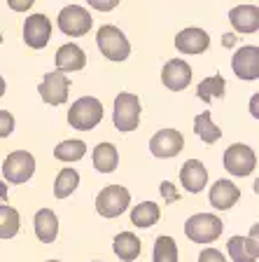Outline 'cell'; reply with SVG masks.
<instances>
[{
    "instance_id": "39",
    "label": "cell",
    "mask_w": 259,
    "mask_h": 262,
    "mask_svg": "<svg viewBox=\"0 0 259 262\" xmlns=\"http://www.w3.org/2000/svg\"><path fill=\"white\" fill-rule=\"evenodd\" d=\"M0 42H3V33H0Z\"/></svg>"
},
{
    "instance_id": "16",
    "label": "cell",
    "mask_w": 259,
    "mask_h": 262,
    "mask_svg": "<svg viewBox=\"0 0 259 262\" xmlns=\"http://www.w3.org/2000/svg\"><path fill=\"white\" fill-rule=\"evenodd\" d=\"M210 204L220 211H229L231 206H236V202L241 199V190L238 185H233L231 180L222 178V180H215L210 187V194H208Z\"/></svg>"
},
{
    "instance_id": "31",
    "label": "cell",
    "mask_w": 259,
    "mask_h": 262,
    "mask_svg": "<svg viewBox=\"0 0 259 262\" xmlns=\"http://www.w3.org/2000/svg\"><path fill=\"white\" fill-rule=\"evenodd\" d=\"M199 262H227L217 248H203L199 255Z\"/></svg>"
},
{
    "instance_id": "20",
    "label": "cell",
    "mask_w": 259,
    "mask_h": 262,
    "mask_svg": "<svg viewBox=\"0 0 259 262\" xmlns=\"http://www.w3.org/2000/svg\"><path fill=\"white\" fill-rule=\"evenodd\" d=\"M33 225H35V236L42 244H52L59 236V218H56V213L52 208H40L35 213Z\"/></svg>"
},
{
    "instance_id": "29",
    "label": "cell",
    "mask_w": 259,
    "mask_h": 262,
    "mask_svg": "<svg viewBox=\"0 0 259 262\" xmlns=\"http://www.w3.org/2000/svg\"><path fill=\"white\" fill-rule=\"evenodd\" d=\"M152 260L154 262H178V244H175V239H171V236H157Z\"/></svg>"
},
{
    "instance_id": "25",
    "label": "cell",
    "mask_w": 259,
    "mask_h": 262,
    "mask_svg": "<svg viewBox=\"0 0 259 262\" xmlns=\"http://www.w3.org/2000/svg\"><path fill=\"white\" fill-rule=\"evenodd\" d=\"M77 185H80V173L75 169H61L54 180V196L56 199H65V196H70L77 190Z\"/></svg>"
},
{
    "instance_id": "32",
    "label": "cell",
    "mask_w": 259,
    "mask_h": 262,
    "mask_svg": "<svg viewBox=\"0 0 259 262\" xmlns=\"http://www.w3.org/2000/svg\"><path fill=\"white\" fill-rule=\"evenodd\" d=\"M86 3H89L93 10H98V12H110V10H114V7L119 5V0H86Z\"/></svg>"
},
{
    "instance_id": "17",
    "label": "cell",
    "mask_w": 259,
    "mask_h": 262,
    "mask_svg": "<svg viewBox=\"0 0 259 262\" xmlns=\"http://www.w3.org/2000/svg\"><path fill=\"white\" fill-rule=\"evenodd\" d=\"M84 66H86V54L75 42L61 45L56 49V68H59V73L65 75V73H73V71H82Z\"/></svg>"
},
{
    "instance_id": "8",
    "label": "cell",
    "mask_w": 259,
    "mask_h": 262,
    "mask_svg": "<svg viewBox=\"0 0 259 262\" xmlns=\"http://www.w3.org/2000/svg\"><path fill=\"white\" fill-rule=\"evenodd\" d=\"M91 24L93 19L89 14V10H84L80 5H68L59 12V28L70 38H80V35L89 33Z\"/></svg>"
},
{
    "instance_id": "19",
    "label": "cell",
    "mask_w": 259,
    "mask_h": 262,
    "mask_svg": "<svg viewBox=\"0 0 259 262\" xmlns=\"http://www.w3.org/2000/svg\"><path fill=\"white\" fill-rule=\"evenodd\" d=\"M227 251L231 262H257L259 244L250 236H231L227 241Z\"/></svg>"
},
{
    "instance_id": "6",
    "label": "cell",
    "mask_w": 259,
    "mask_h": 262,
    "mask_svg": "<svg viewBox=\"0 0 259 262\" xmlns=\"http://www.w3.org/2000/svg\"><path fill=\"white\" fill-rule=\"evenodd\" d=\"M33 173H35V157L31 152H26V150L10 152L5 157V162H3V176L12 185H21V183L31 180Z\"/></svg>"
},
{
    "instance_id": "4",
    "label": "cell",
    "mask_w": 259,
    "mask_h": 262,
    "mask_svg": "<svg viewBox=\"0 0 259 262\" xmlns=\"http://www.w3.org/2000/svg\"><path fill=\"white\" fill-rule=\"evenodd\" d=\"M112 122L117 126V131H122V134H129L138 126V122H140V101H138L135 94L122 92L114 98Z\"/></svg>"
},
{
    "instance_id": "10",
    "label": "cell",
    "mask_w": 259,
    "mask_h": 262,
    "mask_svg": "<svg viewBox=\"0 0 259 262\" xmlns=\"http://www.w3.org/2000/svg\"><path fill=\"white\" fill-rule=\"evenodd\" d=\"M68 89H70V80H68L63 73L54 71V73H47V75H44V80L40 82V87H38V94L42 96L44 103L61 105V103H65V98H68Z\"/></svg>"
},
{
    "instance_id": "7",
    "label": "cell",
    "mask_w": 259,
    "mask_h": 262,
    "mask_svg": "<svg viewBox=\"0 0 259 262\" xmlns=\"http://www.w3.org/2000/svg\"><path fill=\"white\" fill-rule=\"evenodd\" d=\"M257 166V155L250 145H243V143H233L224 150V169L231 176H250Z\"/></svg>"
},
{
    "instance_id": "27",
    "label": "cell",
    "mask_w": 259,
    "mask_h": 262,
    "mask_svg": "<svg viewBox=\"0 0 259 262\" xmlns=\"http://www.w3.org/2000/svg\"><path fill=\"white\" fill-rule=\"evenodd\" d=\"M224 87H227L224 77H222V75H213V77H205V80L199 82L196 94H199L201 101H213V98L224 96Z\"/></svg>"
},
{
    "instance_id": "13",
    "label": "cell",
    "mask_w": 259,
    "mask_h": 262,
    "mask_svg": "<svg viewBox=\"0 0 259 262\" xmlns=\"http://www.w3.org/2000/svg\"><path fill=\"white\" fill-rule=\"evenodd\" d=\"M161 82L171 92H182V89H187L189 82H192V68H189V63L182 59H171L163 66Z\"/></svg>"
},
{
    "instance_id": "1",
    "label": "cell",
    "mask_w": 259,
    "mask_h": 262,
    "mask_svg": "<svg viewBox=\"0 0 259 262\" xmlns=\"http://www.w3.org/2000/svg\"><path fill=\"white\" fill-rule=\"evenodd\" d=\"M103 120V103L93 96H82L68 110V124L77 131H91Z\"/></svg>"
},
{
    "instance_id": "33",
    "label": "cell",
    "mask_w": 259,
    "mask_h": 262,
    "mask_svg": "<svg viewBox=\"0 0 259 262\" xmlns=\"http://www.w3.org/2000/svg\"><path fill=\"white\" fill-rule=\"evenodd\" d=\"M161 194H163V199H166V202H178V199H180L178 190H175L168 180H163V183H161Z\"/></svg>"
},
{
    "instance_id": "30",
    "label": "cell",
    "mask_w": 259,
    "mask_h": 262,
    "mask_svg": "<svg viewBox=\"0 0 259 262\" xmlns=\"http://www.w3.org/2000/svg\"><path fill=\"white\" fill-rule=\"evenodd\" d=\"M14 131V117L7 110H0V138H7Z\"/></svg>"
},
{
    "instance_id": "26",
    "label": "cell",
    "mask_w": 259,
    "mask_h": 262,
    "mask_svg": "<svg viewBox=\"0 0 259 262\" xmlns=\"http://www.w3.org/2000/svg\"><path fill=\"white\" fill-rule=\"evenodd\" d=\"M19 227H21V218L16 208L12 206H0V239H12V236L19 234Z\"/></svg>"
},
{
    "instance_id": "9",
    "label": "cell",
    "mask_w": 259,
    "mask_h": 262,
    "mask_svg": "<svg viewBox=\"0 0 259 262\" xmlns=\"http://www.w3.org/2000/svg\"><path fill=\"white\" fill-rule=\"evenodd\" d=\"M182 147H184V138L175 129H161L150 138V152L159 159L175 157V155L182 152Z\"/></svg>"
},
{
    "instance_id": "28",
    "label": "cell",
    "mask_w": 259,
    "mask_h": 262,
    "mask_svg": "<svg viewBox=\"0 0 259 262\" xmlns=\"http://www.w3.org/2000/svg\"><path fill=\"white\" fill-rule=\"evenodd\" d=\"M86 152V145L84 141H77V138H70V141H63L56 145L54 150V157L61 159V162H77L82 159Z\"/></svg>"
},
{
    "instance_id": "14",
    "label": "cell",
    "mask_w": 259,
    "mask_h": 262,
    "mask_svg": "<svg viewBox=\"0 0 259 262\" xmlns=\"http://www.w3.org/2000/svg\"><path fill=\"white\" fill-rule=\"evenodd\" d=\"M175 47L182 54H203L205 49L210 47V38L203 28H184L175 35Z\"/></svg>"
},
{
    "instance_id": "11",
    "label": "cell",
    "mask_w": 259,
    "mask_h": 262,
    "mask_svg": "<svg viewBox=\"0 0 259 262\" xmlns=\"http://www.w3.org/2000/svg\"><path fill=\"white\" fill-rule=\"evenodd\" d=\"M49 38H52V24L44 14H31L23 24V42L31 49H42L47 47Z\"/></svg>"
},
{
    "instance_id": "36",
    "label": "cell",
    "mask_w": 259,
    "mask_h": 262,
    "mask_svg": "<svg viewBox=\"0 0 259 262\" xmlns=\"http://www.w3.org/2000/svg\"><path fill=\"white\" fill-rule=\"evenodd\" d=\"M5 196H7V183L0 180V199H5Z\"/></svg>"
},
{
    "instance_id": "37",
    "label": "cell",
    "mask_w": 259,
    "mask_h": 262,
    "mask_svg": "<svg viewBox=\"0 0 259 262\" xmlns=\"http://www.w3.org/2000/svg\"><path fill=\"white\" fill-rule=\"evenodd\" d=\"M3 94H5V80L0 77V98H3Z\"/></svg>"
},
{
    "instance_id": "21",
    "label": "cell",
    "mask_w": 259,
    "mask_h": 262,
    "mask_svg": "<svg viewBox=\"0 0 259 262\" xmlns=\"http://www.w3.org/2000/svg\"><path fill=\"white\" fill-rule=\"evenodd\" d=\"M140 239L133 234V232H119L117 236H114L112 241V251L114 255L119 257V260H124V262H131L135 260V257L140 255Z\"/></svg>"
},
{
    "instance_id": "15",
    "label": "cell",
    "mask_w": 259,
    "mask_h": 262,
    "mask_svg": "<svg viewBox=\"0 0 259 262\" xmlns=\"http://www.w3.org/2000/svg\"><path fill=\"white\" fill-rule=\"evenodd\" d=\"M180 183H182V187L187 192H192V194L203 190L205 183H208V171H205L203 162H199V159H187V162L182 164V169H180Z\"/></svg>"
},
{
    "instance_id": "23",
    "label": "cell",
    "mask_w": 259,
    "mask_h": 262,
    "mask_svg": "<svg viewBox=\"0 0 259 262\" xmlns=\"http://www.w3.org/2000/svg\"><path fill=\"white\" fill-rule=\"evenodd\" d=\"M159 218H161V208L154 202H143L131 211V223L135 227H152V225L159 223Z\"/></svg>"
},
{
    "instance_id": "5",
    "label": "cell",
    "mask_w": 259,
    "mask_h": 262,
    "mask_svg": "<svg viewBox=\"0 0 259 262\" xmlns=\"http://www.w3.org/2000/svg\"><path fill=\"white\" fill-rule=\"evenodd\" d=\"M129 204H131V194L122 185L103 187L96 196V211L101 213L103 218H117V215H122L129 208Z\"/></svg>"
},
{
    "instance_id": "3",
    "label": "cell",
    "mask_w": 259,
    "mask_h": 262,
    "mask_svg": "<svg viewBox=\"0 0 259 262\" xmlns=\"http://www.w3.org/2000/svg\"><path fill=\"white\" fill-rule=\"evenodd\" d=\"M96 42L101 49L103 56H108L110 61H126L131 52V45L126 40V35L119 31L117 26L108 24V26H101L96 33Z\"/></svg>"
},
{
    "instance_id": "35",
    "label": "cell",
    "mask_w": 259,
    "mask_h": 262,
    "mask_svg": "<svg viewBox=\"0 0 259 262\" xmlns=\"http://www.w3.org/2000/svg\"><path fill=\"white\" fill-rule=\"evenodd\" d=\"M236 35H233V33H227V35H224V40H222V45H224V47H233V45H236Z\"/></svg>"
},
{
    "instance_id": "2",
    "label": "cell",
    "mask_w": 259,
    "mask_h": 262,
    "mask_svg": "<svg viewBox=\"0 0 259 262\" xmlns=\"http://www.w3.org/2000/svg\"><path fill=\"white\" fill-rule=\"evenodd\" d=\"M222 229H224L222 220L213 213H196L184 223V234L194 244H213L215 239H220Z\"/></svg>"
},
{
    "instance_id": "38",
    "label": "cell",
    "mask_w": 259,
    "mask_h": 262,
    "mask_svg": "<svg viewBox=\"0 0 259 262\" xmlns=\"http://www.w3.org/2000/svg\"><path fill=\"white\" fill-rule=\"evenodd\" d=\"M47 262H61V260H47Z\"/></svg>"
},
{
    "instance_id": "24",
    "label": "cell",
    "mask_w": 259,
    "mask_h": 262,
    "mask_svg": "<svg viewBox=\"0 0 259 262\" xmlns=\"http://www.w3.org/2000/svg\"><path fill=\"white\" fill-rule=\"evenodd\" d=\"M194 131L199 134L201 141L208 143V145H213V143H217L222 138V131H220V126L213 122V115L210 113H199V115H196Z\"/></svg>"
},
{
    "instance_id": "18",
    "label": "cell",
    "mask_w": 259,
    "mask_h": 262,
    "mask_svg": "<svg viewBox=\"0 0 259 262\" xmlns=\"http://www.w3.org/2000/svg\"><path fill=\"white\" fill-rule=\"evenodd\" d=\"M229 21L238 33H257L259 28V7L257 5H238L229 12Z\"/></svg>"
},
{
    "instance_id": "22",
    "label": "cell",
    "mask_w": 259,
    "mask_h": 262,
    "mask_svg": "<svg viewBox=\"0 0 259 262\" xmlns=\"http://www.w3.org/2000/svg\"><path fill=\"white\" fill-rule=\"evenodd\" d=\"M119 164V152L112 143H98L93 150V169L98 173H112Z\"/></svg>"
},
{
    "instance_id": "12",
    "label": "cell",
    "mask_w": 259,
    "mask_h": 262,
    "mask_svg": "<svg viewBox=\"0 0 259 262\" xmlns=\"http://www.w3.org/2000/svg\"><path fill=\"white\" fill-rule=\"evenodd\" d=\"M231 68L241 80H257L259 77V49L254 45L241 47L231 59Z\"/></svg>"
},
{
    "instance_id": "34",
    "label": "cell",
    "mask_w": 259,
    "mask_h": 262,
    "mask_svg": "<svg viewBox=\"0 0 259 262\" xmlns=\"http://www.w3.org/2000/svg\"><path fill=\"white\" fill-rule=\"evenodd\" d=\"M33 3H35V0H7L10 10H14V12H26V10H31Z\"/></svg>"
}]
</instances>
